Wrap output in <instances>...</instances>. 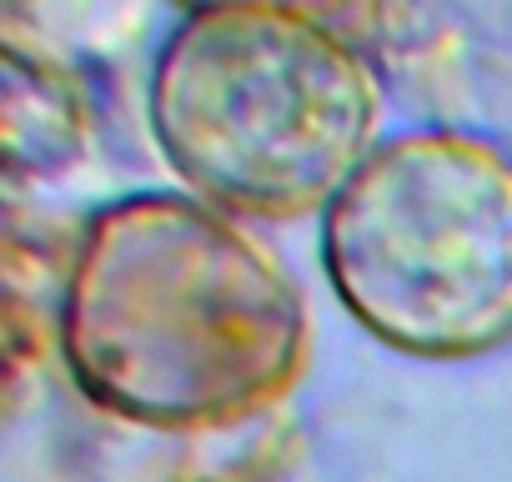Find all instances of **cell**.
I'll return each mask as SVG.
<instances>
[{
    "label": "cell",
    "instance_id": "8992f818",
    "mask_svg": "<svg viewBox=\"0 0 512 482\" xmlns=\"http://www.w3.org/2000/svg\"><path fill=\"white\" fill-rule=\"evenodd\" d=\"M211 482H292L282 467H236V472H226V477H211Z\"/></svg>",
    "mask_w": 512,
    "mask_h": 482
},
{
    "label": "cell",
    "instance_id": "7a4b0ae2",
    "mask_svg": "<svg viewBox=\"0 0 512 482\" xmlns=\"http://www.w3.org/2000/svg\"><path fill=\"white\" fill-rule=\"evenodd\" d=\"M382 76L352 31L267 6L186 11L146 81V126L181 191L241 216H322L377 151Z\"/></svg>",
    "mask_w": 512,
    "mask_h": 482
},
{
    "label": "cell",
    "instance_id": "277c9868",
    "mask_svg": "<svg viewBox=\"0 0 512 482\" xmlns=\"http://www.w3.org/2000/svg\"><path fill=\"white\" fill-rule=\"evenodd\" d=\"M0 131H6V186H46L76 171L96 136L91 66L31 41L0 36Z\"/></svg>",
    "mask_w": 512,
    "mask_h": 482
},
{
    "label": "cell",
    "instance_id": "5b68a950",
    "mask_svg": "<svg viewBox=\"0 0 512 482\" xmlns=\"http://www.w3.org/2000/svg\"><path fill=\"white\" fill-rule=\"evenodd\" d=\"M181 16L186 11H206V6H267V11H297V16H317V21H332V26H352L372 0H176Z\"/></svg>",
    "mask_w": 512,
    "mask_h": 482
},
{
    "label": "cell",
    "instance_id": "6da1fadb",
    "mask_svg": "<svg viewBox=\"0 0 512 482\" xmlns=\"http://www.w3.org/2000/svg\"><path fill=\"white\" fill-rule=\"evenodd\" d=\"M51 332L91 407L171 437L277 412L312 362L292 262L191 191H131L76 226Z\"/></svg>",
    "mask_w": 512,
    "mask_h": 482
},
{
    "label": "cell",
    "instance_id": "3957f363",
    "mask_svg": "<svg viewBox=\"0 0 512 482\" xmlns=\"http://www.w3.org/2000/svg\"><path fill=\"white\" fill-rule=\"evenodd\" d=\"M342 312L417 362L512 342V151L462 126L387 131L322 211Z\"/></svg>",
    "mask_w": 512,
    "mask_h": 482
}]
</instances>
